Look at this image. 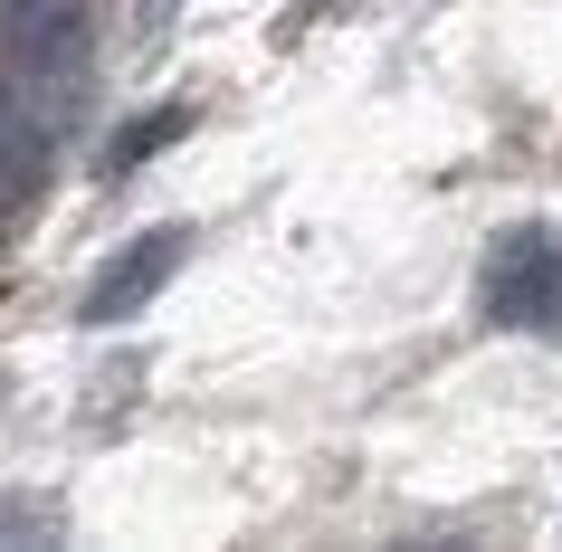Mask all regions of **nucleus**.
Here are the masks:
<instances>
[{"instance_id":"obj_1","label":"nucleus","mask_w":562,"mask_h":552,"mask_svg":"<svg viewBox=\"0 0 562 552\" xmlns=\"http://www.w3.org/2000/svg\"><path fill=\"white\" fill-rule=\"evenodd\" d=\"M0 58H10V115L58 134L87 95V0H0Z\"/></svg>"},{"instance_id":"obj_2","label":"nucleus","mask_w":562,"mask_h":552,"mask_svg":"<svg viewBox=\"0 0 562 552\" xmlns=\"http://www.w3.org/2000/svg\"><path fill=\"white\" fill-rule=\"evenodd\" d=\"M476 305H486V324H515V334H562V229L553 219H525L486 248Z\"/></svg>"},{"instance_id":"obj_3","label":"nucleus","mask_w":562,"mask_h":552,"mask_svg":"<svg viewBox=\"0 0 562 552\" xmlns=\"http://www.w3.org/2000/svg\"><path fill=\"white\" fill-rule=\"evenodd\" d=\"M181 258H191V229H144L134 248H115V258L95 267V286H87V324H124V315H144L153 295L181 277Z\"/></svg>"},{"instance_id":"obj_4","label":"nucleus","mask_w":562,"mask_h":552,"mask_svg":"<svg viewBox=\"0 0 562 552\" xmlns=\"http://www.w3.org/2000/svg\"><path fill=\"white\" fill-rule=\"evenodd\" d=\"M181 124H191V115H144V124H124L115 144H105V172H134V162H153L162 144H181Z\"/></svg>"},{"instance_id":"obj_5","label":"nucleus","mask_w":562,"mask_h":552,"mask_svg":"<svg viewBox=\"0 0 562 552\" xmlns=\"http://www.w3.org/2000/svg\"><path fill=\"white\" fill-rule=\"evenodd\" d=\"M58 505H48V495H0V533H10V543H58Z\"/></svg>"}]
</instances>
